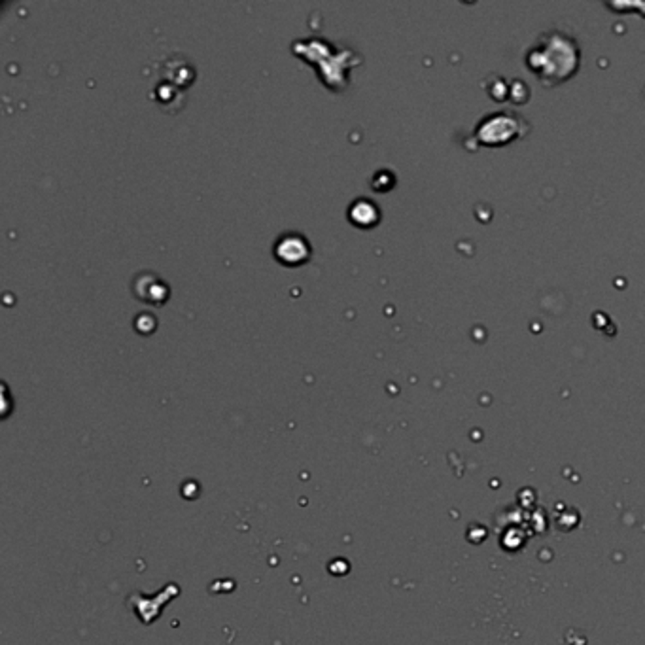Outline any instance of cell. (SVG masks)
I'll use <instances>...</instances> for the list:
<instances>
[{
  "instance_id": "1",
  "label": "cell",
  "mask_w": 645,
  "mask_h": 645,
  "mask_svg": "<svg viewBox=\"0 0 645 645\" xmlns=\"http://www.w3.org/2000/svg\"><path fill=\"white\" fill-rule=\"evenodd\" d=\"M524 63L541 84L554 87L576 76L581 67V47L569 32L551 29L530 46L524 55Z\"/></svg>"
},
{
  "instance_id": "2",
  "label": "cell",
  "mask_w": 645,
  "mask_h": 645,
  "mask_svg": "<svg viewBox=\"0 0 645 645\" xmlns=\"http://www.w3.org/2000/svg\"><path fill=\"white\" fill-rule=\"evenodd\" d=\"M528 123L523 116L511 112V110H500L492 114L485 116L477 127L473 131L475 142L486 148H500V146L511 144L518 138H523L528 133Z\"/></svg>"
},
{
  "instance_id": "3",
  "label": "cell",
  "mask_w": 645,
  "mask_h": 645,
  "mask_svg": "<svg viewBox=\"0 0 645 645\" xmlns=\"http://www.w3.org/2000/svg\"><path fill=\"white\" fill-rule=\"evenodd\" d=\"M644 93H645V91H644Z\"/></svg>"
}]
</instances>
